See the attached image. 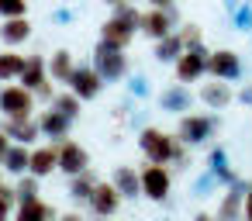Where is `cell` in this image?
I'll return each mask as SVG.
<instances>
[{
    "mask_svg": "<svg viewBox=\"0 0 252 221\" xmlns=\"http://www.w3.org/2000/svg\"><path fill=\"white\" fill-rule=\"evenodd\" d=\"M59 221H83L80 211H69V214H59Z\"/></svg>",
    "mask_w": 252,
    "mask_h": 221,
    "instance_id": "ee69618b",
    "label": "cell"
},
{
    "mask_svg": "<svg viewBox=\"0 0 252 221\" xmlns=\"http://www.w3.org/2000/svg\"><path fill=\"white\" fill-rule=\"evenodd\" d=\"M173 25H176V21H173V14H169V11H156V7H152V11H145V14H142V32H145L152 42H159V38L173 35Z\"/></svg>",
    "mask_w": 252,
    "mask_h": 221,
    "instance_id": "5bb4252c",
    "label": "cell"
},
{
    "mask_svg": "<svg viewBox=\"0 0 252 221\" xmlns=\"http://www.w3.org/2000/svg\"><path fill=\"white\" fill-rule=\"evenodd\" d=\"M180 38H183V45H187V49H197V45H204V42H200V25H183Z\"/></svg>",
    "mask_w": 252,
    "mask_h": 221,
    "instance_id": "e575fe53",
    "label": "cell"
},
{
    "mask_svg": "<svg viewBox=\"0 0 252 221\" xmlns=\"http://www.w3.org/2000/svg\"><path fill=\"white\" fill-rule=\"evenodd\" d=\"M90 66L100 73L104 83H114V80H121V76L128 73V56H125V49H118V45L97 42V45H94V63H90Z\"/></svg>",
    "mask_w": 252,
    "mask_h": 221,
    "instance_id": "3957f363",
    "label": "cell"
},
{
    "mask_svg": "<svg viewBox=\"0 0 252 221\" xmlns=\"http://www.w3.org/2000/svg\"><path fill=\"white\" fill-rule=\"evenodd\" d=\"M35 94H38L42 100H52V97H56V90H52V83H49V80H45V83H42V87H38Z\"/></svg>",
    "mask_w": 252,
    "mask_h": 221,
    "instance_id": "74e56055",
    "label": "cell"
},
{
    "mask_svg": "<svg viewBox=\"0 0 252 221\" xmlns=\"http://www.w3.org/2000/svg\"><path fill=\"white\" fill-rule=\"evenodd\" d=\"M0 131H4L7 138H14L18 145H28V142H35L38 138V121L35 118H18V121H4L0 125Z\"/></svg>",
    "mask_w": 252,
    "mask_h": 221,
    "instance_id": "e0dca14e",
    "label": "cell"
},
{
    "mask_svg": "<svg viewBox=\"0 0 252 221\" xmlns=\"http://www.w3.org/2000/svg\"><path fill=\"white\" fill-rule=\"evenodd\" d=\"M159 221H173V218H159Z\"/></svg>",
    "mask_w": 252,
    "mask_h": 221,
    "instance_id": "7dc6e473",
    "label": "cell"
},
{
    "mask_svg": "<svg viewBox=\"0 0 252 221\" xmlns=\"http://www.w3.org/2000/svg\"><path fill=\"white\" fill-rule=\"evenodd\" d=\"M221 4H224V11H228V14H235V11L242 7V0H221Z\"/></svg>",
    "mask_w": 252,
    "mask_h": 221,
    "instance_id": "7bdbcfd3",
    "label": "cell"
},
{
    "mask_svg": "<svg viewBox=\"0 0 252 221\" xmlns=\"http://www.w3.org/2000/svg\"><path fill=\"white\" fill-rule=\"evenodd\" d=\"M135 32H142V14L135 11V4H121V7H114V14L100 25V42L125 49Z\"/></svg>",
    "mask_w": 252,
    "mask_h": 221,
    "instance_id": "6da1fadb",
    "label": "cell"
},
{
    "mask_svg": "<svg viewBox=\"0 0 252 221\" xmlns=\"http://www.w3.org/2000/svg\"><path fill=\"white\" fill-rule=\"evenodd\" d=\"M218 125H221L218 114H187V118H180L176 135H180V142H187V145H200V142H207V138L218 131Z\"/></svg>",
    "mask_w": 252,
    "mask_h": 221,
    "instance_id": "5b68a950",
    "label": "cell"
},
{
    "mask_svg": "<svg viewBox=\"0 0 252 221\" xmlns=\"http://www.w3.org/2000/svg\"><path fill=\"white\" fill-rule=\"evenodd\" d=\"M35 111V94L25 90L21 83H11L0 90V114H4L7 121H18V118H32Z\"/></svg>",
    "mask_w": 252,
    "mask_h": 221,
    "instance_id": "277c9868",
    "label": "cell"
},
{
    "mask_svg": "<svg viewBox=\"0 0 252 221\" xmlns=\"http://www.w3.org/2000/svg\"><path fill=\"white\" fill-rule=\"evenodd\" d=\"M59 169L73 180V176H80V173H87L90 169V152L80 145V142H63L59 145Z\"/></svg>",
    "mask_w": 252,
    "mask_h": 221,
    "instance_id": "8fae6325",
    "label": "cell"
},
{
    "mask_svg": "<svg viewBox=\"0 0 252 221\" xmlns=\"http://www.w3.org/2000/svg\"><path fill=\"white\" fill-rule=\"evenodd\" d=\"M125 4H131V0H125Z\"/></svg>",
    "mask_w": 252,
    "mask_h": 221,
    "instance_id": "c3c4849f",
    "label": "cell"
},
{
    "mask_svg": "<svg viewBox=\"0 0 252 221\" xmlns=\"http://www.w3.org/2000/svg\"><path fill=\"white\" fill-rule=\"evenodd\" d=\"M14 193H18V204H21V200H38V176H32V173H25V176L18 180V187H14Z\"/></svg>",
    "mask_w": 252,
    "mask_h": 221,
    "instance_id": "1f68e13d",
    "label": "cell"
},
{
    "mask_svg": "<svg viewBox=\"0 0 252 221\" xmlns=\"http://www.w3.org/2000/svg\"><path fill=\"white\" fill-rule=\"evenodd\" d=\"M45 73H49V69H45V59H42V56H28L25 69H21V87L35 94V90H38V87H42V83L49 80Z\"/></svg>",
    "mask_w": 252,
    "mask_h": 221,
    "instance_id": "603a6c76",
    "label": "cell"
},
{
    "mask_svg": "<svg viewBox=\"0 0 252 221\" xmlns=\"http://www.w3.org/2000/svg\"><path fill=\"white\" fill-rule=\"evenodd\" d=\"M245 193H249V180H238L235 187H228V193L218 204V221H242L245 214Z\"/></svg>",
    "mask_w": 252,
    "mask_h": 221,
    "instance_id": "9c48e42d",
    "label": "cell"
},
{
    "mask_svg": "<svg viewBox=\"0 0 252 221\" xmlns=\"http://www.w3.org/2000/svg\"><path fill=\"white\" fill-rule=\"evenodd\" d=\"M11 145H14V142H11V138H7L4 131H0V162H4V156L11 152Z\"/></svg>",
    "mask_w": 252,
    "mask_h": 221,
    "instance_id": "ab89813d",
    "label": "cell"
},
{
    "mask_svg": "<svg viewBox=\"0 0 252 221\" xmlns=\"http://www.w3.org/2000/svg\"><path fill=\"white\" fill-rule=\"evenodd\" d=\"M207 59H211V52H207L204 45L187 49V52L176 59V80H180V83H193V80H200V76L207 73Z\"/></svg>",
    "mask_w": 252,
    "mask_h": 221,
    "instance_id": "8992f818",
    "label": "cell"
},
{
    "mask_svg": "<svg viewBox=\"0 0 252 221\" xmlns=\"http://www.w3.org/2000/svg\"><path fill=\"white\" fill-rule=\"evenodd\" d=\"M111 183H114L118 193L128 197V200H135V197L142 193V173H138L135 166H118L114 176H111Z\"/></svg>",
    "mask_w": 252,
    "mask_h": 221,
    "instance_id": "2e32d148",
    "label": "cell"
},
{
    "mask_svg": "<svg viewBox=\"0 0 252 221\" xmlns=\"http://www.w3.org/2000/svg\"><path fill=\"white\" fill-rule=\"evenodd\" d=\"M14 200H18L14 187H0V221H7V211H11Z\"/></svg>",
    "mask_w": 252,
    "mask_h": 221,
    "instance_id": "d590c367",
    "label": "cell"
},
{
    "mask_svg": "<svg viewBox=\"0 0 252 221\" xmlns=\"http://www.w3.org/2000/svg\"><path fill=\"white\" fill-rule=\"evenodd\" d=\"M207 73L214 76V80H238L242 76V56L238 52H231V49H221V52H211V59H207Z\"/></svg>",
    "mask_w": 252,
    "mask_h": 221,
    "instance_id": "30bf717a",
    "label": "cell"
},
{
    "mask_svg": "<svg viewBox=\"0 0 252 221\" xmlns=\"http://www.w3.org/2000/svg\"><path fill=\"white\" fill-rule=\"evenodd\" d=\"M169 187H173V176H169L166 166L149 162V166L142 169V193H145V197H152V200H166V197H169Z\"/></svg>",
    "mask_w": 252,
    "mask_h": 221,
    "instance_id": "ba28073f",
    "label": "cell"
},
{
    "mask_svg": "<svg viewBox=\"0 0 252 221\" xmlns=\"http://www.w3.org/2000/svg\"><path fill=\"white\" fill-rule=\"evenodd\" d=\"M97 183H100V180H97V173H94V169H87V173H80V176H73V180H69V190H66V193H69V200H73V204H90V197H94Z\"/></svg>",
    "mask_w": 252,
    "mask_h": 221,
    "instance_id": "ffe728a7",
    "label": "cell"
},
{
    "mask_svg": "<svg viewBox=\"0 0 252 221\" xmlns=\"http://www.w3.org/2000/svg\"><path fill=\"white\" fill-rule=\"evenodd\" d=\"M25 63H28V56H18L14 49L0 52V83H7V80H21Z\"/></svg>",
    "mask_w": 252,
    "mask_h": 221,
    "instance_id": "83f0119b",
    "label": "cell"
},
{
    "mask_svg": "<svg viewBox=\"0 0 252 221\" xmlns=\"http://www.w3.org/2000/svg\"><path fill=\"white\" fill-rule=\"evenodd\" d=\"M38 128H42V135H49V138H66L69 128H73V121H69L66 114H59L56 107H49V111H42Z\"/></svg>",
    "mask_w": 252,
    "mask_h": 221,
    "instance_id": "7402d4cb",
    "label": "cell"
},
{
    "mask_svg": "<svg viewBox=\"0 0 252 221\" xmlns=\"http://www.w3.org/2000/svg\"><path fill=\"white\" fill-rule=\"evenodd\" d=\"M4 169L11 173V176H25L28 169H32V152H28V145H11V152L4 156Z\"/></svg>",
    "mask_w": 252,
    "mask_h": 221,
    "instance_id": "484cf974",
    "label": "cell"
},
{
    "mask_svg": "<svg viewBox=\"0 0 252 221\" xmlns=\"http://www.w3.org/2000/svg\"><path fill=\"white\" fill-rule=\"evenodd\" d=\"M200 100H204L207 107L221 111V107H228V104L235 100V94H231L228 83H204V87H200Z\"/></svg>",
    "mask_w": 252,
    "mask_h": 221,
    "instance_id": "d4e9b609",
    "label": "cell"
},
{
    "mask_svg": "<svg viewBox=\"0 0 252 221\" xmlns=\"http://www.w3.org/2000/svg\"><path fill=\"white\" fill-rule=\"evenodd\" d=\"M149 4H152L156 11H169V7H173V0H149Z\"/></svg>",
    "mask_w": 252,
    "mask_h": 221,
    "instance_id": "b9f144b4",
    "label": "cell"
},
{
    "mask_svg": "<svg viewBox=\"0 0 252 221\" xmlns=\"http://www.w3.org/2000/svg\"><path fill=\"white\" fill-rule=\"evenodd\" d=\"M149 94H152L149 76H145V73H131V76H128V97H131V100H145Z\"/></svg>",
    "mask_w": 252,
    "mask_h": 221,
    "instance_id": "4dcf8cb0",
    "label": "cell"
},
{
    "mask_svg": "<svg viewBox=\"0 0 252 221\" xmlns=\"http://www.w3.org/2000/svg\"><path fill=\"white\" fill-rule=\"evenodd\" d=\"M176 135H169V131H159V128H142L138 131V145H142V152H145V159L149 162H156V166H166V162H173V152H176Z\"/></svg>",
    "mask_w": 252,
    "mask_h": 221,
    "instance_id": "7a4b0ae2",
    "label": "cell"
},
{
    "mask_svg": "<svg viewBox=\"0 0 252 221\" xmlns=\"http://www.w3.org/2000/svg\"><path fill=\"white\" fill-rule=\"evenodd\" d=\"M104 4H111V7H121V4H125V0H104Z\"/></svg>",
    "mask_w": 252,
    "mask_h": 221,
    "instance_id": "bcb514c9",
    "label": "cell"
},
{
    "mask_svg": "<svg viewBox=\"0 0 252 221\" xmlns=\"http://www.w3.org/2000/svg\"><path fill=\"white\" fill-rule=\"evenodd\" d=\"M242 221H252V183H249V193H245V214Z\"/></svg>",
    "mask_w": 252,
    "mask_h": 221,
    "instance_id": "60d3db41",
    "label": "cell"
},
{
    "mask_svg": "<svg viewBox=\"0 0 252 221\" xmlns=\"http://www.w3.org/2000/svg\"><path fill=\"white\" fill-rule=\"evenodd\" d=\"M159 107H162L166 114L187 118L190 107H193V94H190V87H187V83H173V87L159 90Z\"/></svg>",
    "mask_w": 252,
    "mask_h": 221,
    "instance_id": "52a82bcc",
    "label": "cell"
},
{
    "mask_svg": "<svg viewBox=\"0 0 252 221\" xmlns=\"http://www.w3.org/2000/svg\"><path fill=\"white\" fill-rule=\"evenodd\" d=\"M193 221H218V218H214V214H207V211H200V214H197Z\"/></svg>",
    "mask_w": 252,
    "mask_h": 221,
    "instance_id": "f6af8a7d",
    "label": "cell"
},
{
    "mask_svg": "<svg viewBox=\"0 0 252 221\" xmlns=\"http://www.w3.org/2000/svg\"><path fill=\"white\" fill-rule=\"evenodd\" d=\"M76 59H73V52L69 49H59L56 56H52V63H49V76L52 80H59V83H69V76L76 73Z\"/></svg>",
    "mask_w": 252,
    "mask_h": 221,
    "instance_id": "cb8c5ba5",
    "label": "cell"
},
{
    "mask_svg": "<svg viewBox=\"0 0 252 221\" xmlns=\"http://www.w3.org/2000/svg\"><path fill=\"white\" fill-rule=\"evenodd\" d=\"M25 11H28V0H0V18L4 21L25 18Z\"/></svg>",
    "mask_w": 252,
    "mask_h": 221,
    "instance_id": "836d02e7",
    "label": "cell"
},
{
    "mask_svg": "<svg viewBox=\"0 0 252 221\" xmlns=\"http://www.w3.org/2000/svg\"><path fill=\"white\" fill-rule=\"evenodd\" d=\"M238 104H245V107H252V83L238 90Z\"/></svg>",
    "mask_w": 252,
    "mask_h": 221,
    "instance_id": "f35d334b",
    "label": "cell"
},
{
    "mask_svg": "<svg viewBox=\"0 0 252 221\" xmlns=\"http://www.w3.org/2000/svg\"><path fill=\"white\" fill-rule=\"evenodd\" d=\"M14 221H59V214H56L52 204H45V200L38 197V200H21Z\"/></svg>",
    "mask_w": 252,
    "mask_h": 221,
    "instance_id": "d6986e66",
    "label": "cell"
},
{
    "mask_svg": "<svg viewBox=\"0 0 252 221\" xmlns=\"http://www.w3.org/2000/svg\"><path fill=\"white\" fill-rule=\"evenodd\" d=\"M73 18H76L73 7H56V11H52V21H56V25H69Z\"/></svg>",
    "mask_w": 252,
    "mask_h": 221,
    "instance_id": "8d00e7d4",
    "label": "cell"
},
{
    "mask_svg": "<svg viewBox=\"0 0 252 221\" xmlns=\"http://www.w3.org/2000/svg\"><path fill=\"white\" fill-rule=\"evenodd\" d=\"M52 169H59V149L56 145H38V149H32V176H49Z\"/></svg>",
    "mask_w": 252,
    "mask_h": 221,
    "instance_id": "ac0fdd59",
    "label": "cell"
},
{
    "mask_svg": "<svg viewBox=\"0 0 252 221\" xmlns=\"http://www.w3.org/2000/svg\"><path fill=\"white\" fill-rule=\"evenodd\" d=\"M183 52H187V45H183L180 32H173V35H166V38H159V42H156L152 59H156V63H173V66H176V59H180Z\"/></svg>",
    "mask_w": 252,
    "mask_h": 221,
    "instance_id": "44dd1931",
    "label": "cell"
},
{
    "mask_svg": "<svg viewBox=\"0 0 252 221\" xmlns=\"http://www.w3.org/2000/svg\"><path fill=\"white\" fill-rule=\"evenodd\" d=\"M52 107H56L59 114H66L69 121H76V118H80V97H76L73 90H63V94H56V97H52Z\"/></svg>",
    "mask_w": 252,
    "mask_h": 221,
    "instance_id": "f1b7e54d",
    "label": "cell"
},
{
    "mask_svg": "<svg viewBox=\"0 0 252 221\" xmlns=\"http://www.w3.org/2000/svg\"><path fill=\"white\" fill-rule=\"evenodd\" d=\"M0 38H4L7 45H21L32 38V21L28 18H14V21H4L0 25Z\"/></svg>",
    "mask_w": 252,
    "mask_h": 221,
    "instance_id": "4316f807",
    "label": "cell"
},
{
    "mask_svg": "<svg viewBox=\"0 0 252 221\" xmlns=\"http://www.w3.org/2000/svg\"><path fill=\"white\" fill-rule=\"evenodd\" d=\"M118 204H121V193H118V187L114 183H97V190H94V197H90V207H94V214L97 218H107V214H114L118 211Z\"/></svg>",
    "mask_w": 252,
    "mask_h": 221,
    "instance_id": "9a60e30c",
    "label": "cell"
},
{
    "mask_svg": "<svg viewBox=\"0 0 252 221\" xmlns=\"http://www.w3.org/2000/svg\"><path fill=\"white\" fill-rule=\"evenodd\" d=\"M69 90L80 97V100H94L100 90H104V80L94 66H76V73L69 76Z\"/></svg>",
    "mask_w": 252,
    "mask_h": 221,
    "instance_id": "7c38bea8",
    "label": "cell"
},
{
    "mask_svg": "<svg viewBox=\"0 0 252 221\" xmlns=\"http://www.w3.org/2000/svg\"><path fill=\"white\" fill-rule=\"evenodd\" d=\"M231 25H235V32L252 35V0H242V7L231 14Z\"/></svg>",
    "mask_w": 252,
    "mask_h": 221,
    "instance_id": "f546056e",
    "label": "cell"
},
{
    "mask_svg": "<svg viewBox=\"0 0 252 221\" xmlns=\"http://www.w3.org/2000/svg\"><path fill=\"white\" fill-rule=\"evenodd\" d=\"M218 187H221V183H218V176H211V173H200V176L193 180L190 193H193V197H211V193H214Z\"/></svg>",
    "mask_w": 252,
    "mask_h": 221,
    "instance_id": "d6a6232c",
    "label": "cell"
},
{
    "mask_svg": "<svg viewBox=\"0 0 252 221\" xmlns=\"http://www.w3.org/2000/svg\"><path fill=\"white\" fill-rule=\"evenodd\" d=\"M207 173L211 176H218V183L221 187H235L242 176L231 169V159H228V152H224V145H214L211 152H207Z\"/></svg>",
    "mask_w": 252,
    "mask_h": 221,
    "instance_id": "4fadbf2b",
    "label": "cell"
}]
</instances>
